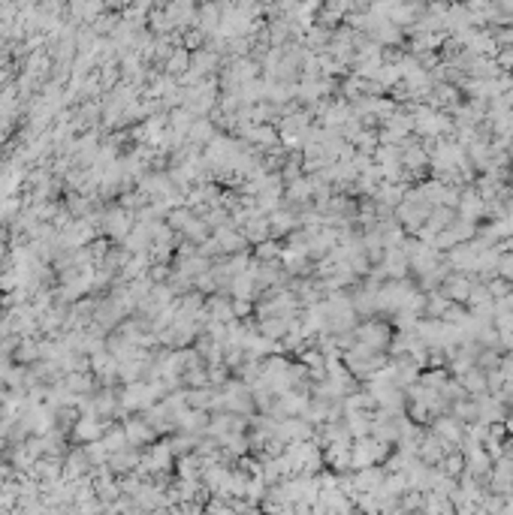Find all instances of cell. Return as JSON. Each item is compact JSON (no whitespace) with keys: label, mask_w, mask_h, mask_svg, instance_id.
<instances>
[{"label":"cell","mask_w":513,"mask_h":515,"mask_svg":"<svg viewBox=\"0 0 513 515\" xmlns=\"http://www.w3.org/2000/svg\"><path fill=\"white\" fill-rule=\"evenodd\" d=\"M354 341L359 343V347L378 352L380 347H387L389 343V329L384 326V322H366V326H359L354 331Z\"/></svg>","instance_id":"obj_1"},{"label":"cell","mask_w":513,"mask_h":515,"mask_svg":"<svg viewBox=\"0 0 513 515\" xmlns=\"http://www.w3.org/2000/svg\"><path fill=\"white\" fill-rule=\"evenodd\" d=\"M486 202H483V196L477 193V190H465V193L459 196V220H465V224H474L477 217L486 214Z\"/></svg>","instance_id":"obj_2"},{"label":"cell","mask_w":513,"mask_h":515,"mask_svg":"<svg viewBox=\"0 0 513 515\" xmlns=\"http://www.w3.org/2000/svg\"><path fill=\"white\" fill-rule=\"evenodd\" d=\"M471 287L474 284L468 280V275H453V277L444 280V298L447 301H468Z\"/></svg>","instance_id":"obj_3"},{"label":"cell","mask_w":513,"mask_h":515,"mask_svg":"<svg viewBox=\"0 0 513 515\" xmlns=\"http://www.w3.org/2000/svg\"><path fill=\"white\" fill-rule=\"evenodd\" d=\"M215 245H218V250H224V254H233V250H239L241 245H245V235H241V232L227 229V226H220L218 235H215Z\"/></svg>","instance_id":"obj_4"},{"label":"cell","mask_w":513,"mask_h":515,"mask_svg":"<svg viewBox=\"0 0 513 515\" xmlns=\"http://www.w3.org/2000/svg\"><path fill=\"white\" fill-rule=\"evenodd\" d=\"M133 226V220L127 217V211H115V214H109V220H106V229L112 232L115 238H121V235H127V229Z\"/></svg>","instance_id":"obj_5"},{"label":"cell","mask_w":513,"mask_h":515,"mask_svg":"<svg viewBox=\"0 0 513 515\" xmlns=\"http://www.w3.org/2000/svg\"><path fill=\"white\" fill-rule=\"evenodd\" d=\"M459 386H465L468 392H477V395H480V392L486 389V373L477 371V368H471L465 377H459Z\"/></svg>","instance_id":"obj_6"},{"label":"cell","mask_w":513,"mask_h":515,"mask_svg":"<svg viewBox=\"0 0 513 515\" xmlns=\"http://www.w3.org/2000/svg\"><path fill=\"white\" fill-rule=\"evenodd\" d=\"M187 64H190V57H187L185 48H173V52H169V57H166V73H169V76L185 73Z\"/></svg>","instance_id":"obj_7"},{"label":"cell","mask_w":513,"mask_h":515,"mask_svg":"<svg viewBox=\"0 0 513 515\" xmlns=\"http://www.w3.org/2000/svg\"><path fill=\"white\" fill-rule=\"evenodd\" d=\"M477 416L483 419V422H492V419H501L505 416V407H501V401H495V398H489V401H483L480 407H477Z\"/></svg>","instance_id":"obj_8"},{"label":"cell","mask_w":513,"mask_h":515,"mask_svg":"<svg viewBox=\"0 0 513 515\" xmlns=\"http://www.w3.org/2000/svg\"><path fill=\"white\" fill-rule=\"evenodd\" d=\"M290 226H293V217L287 214V211H272V217H269V232L272 235H278V232H287Z\"/></svg>","instance_id":"obj_9"},{"label":"cell","mask_w":513,"mask_h":515,"mask_svg":"<svg viewBox=\"0 0 513 515\" xmlns=\"http://www.w3.org/2000/svg\"><path fill=\"white\" fill-rule=\"evenodd\" d=\"M190 139H211V124L208 121H194V127H190Z\"/></svg>","instance_id":"obj_10"},{"label":"cell","mask_w":513,"mask_h":515,"mask_svg":"<svg viewBox=\"0 0 513 515\" xmlns=\"http://www.w3.org/2000/svg\"><path fill=\"white\" fill-rule=\"evenodd\" d=\"M498 275L501 280H513V254H505L498 259Z\"/></svg>","instance_id":"obj_11"},{"label":"cell","mask_w":513,"mask_h":515,"mask_svg":"<svg viewBox=\"0 0 513 515\" xmlns=\"http://www.w3.org/2000/svg\"><path fill=\"white\" fill-rule=\"evenodd\" d=\"M269 256H281V247L275 241H263V245L257 247V259H269Z\"/></svg>","instance_id":"obj_12"},{"label":"cell","mask_w":513,"mask_h":515,"mask_svg":"<svg viewBox=\"0 0 513 515\" xmlns=\"http://www.w3.org/2000/svg\"><path fill=\"white\" fill-rule=\"evenodd\" d=\"M510 362H513V352H510Z\"/></svg>","instance_id":"obj_13"}]
</instances>
